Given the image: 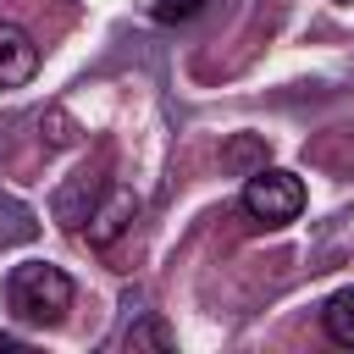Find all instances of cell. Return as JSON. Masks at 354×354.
I'll list each match as a JSON object with an SVG mask.
<instances>
[{
  "label": "cell",
  "mask_w": 354,
  "mask_h": 354,
  "mask_svg": "<svg viewBox=\"0 0 354 354\" xmlns=\"http://www.w3.org/2000/svg\"><path fill=\"white\" fill-rule=\"evenodd\" d=\"M6 304L22 326H55L72 310V277L44 260H22L6 277Z\"/></svg>",
  "instance_id": "6da1fadb"
},
{
  "label": "cell",
  "mask_w": 354,
  "mask_h": 354,
  "mask_svg": "<svg viewBox=\"0 0 354 354\" xmlns=\"http://www.w3.org/2000/svg\"><path fill=\"white\" fill-rule=\"evenodd\" d=\"M238 205H243V216L254 227H288L304 210V183L293 171H282V166H260V171H249Z\"/></svg>",
  "instance_id": "7a4b0ae2"
},
{
  "label": "cell",
  "mask_w": 354,
  "mask_h": 354,
  "mask_svg": "<svg viewBox=\"0 0 354 354\" xmlns=\"http://www.w3.org/2000/svg\"><path fill=\"white\" fill-rule=\"evenodd\" d=\"M39 61H44V55H39L33 33L0 17V88H22V83H33V77H39Z\"/></svg>",
  "instance_id": "3957f363"
},
{
  "label": "cell",
  "mask_w": 354,
  "mask_h": 354,
  "mask_svg": "<svg viewBox=\"0 0 354 354\" xmlns=\"http://www.w3.org/2000/svg\"><path fill=\"white\" fill-rule=\"evenodd\" d=\"M133 216H138V199L127 194V188H111L94 210H88V227H83V238L94 243V249H111L127 227H133Z\"/></svg>",
  "instance_id": "277c9868"
},
{
  "label": "cell",
  "mask_w": 354,
  "mask_h": 354,
  "mask_svg": "<svg viewBox=\"0 0 354 354\" xmlns=\"http://www.w3.org/2000/svg\"><path fill=\"white\" fill-rule=\"evenodd\" d=\"M94 194H100V166H83V171L55 194V216H61V227H83V221H88L83 199L94 205Z\"/></svg>",
  "instance_id": "5b68a950"
},
{
  "label": "cell",
  "mask_w": 354,
  "mask_h": 354,
  "mask_svg": "<svg viewBox=\"0 0 354 354\" xmlns=\"http://www.w3.org/2000/svg\"><path fill=\"white\" fill-rule=\"evenodd\" d=\"M321 326H326V337H332L337 348H354V288H343V293H332V299H326Z\"/></svg>",
  "instance_id": "8992f818"
},
{
  "label": "cell",
  "mask_w": 354,
  "mask_h": 354,
  "mask_svg": "<svg viewBox=\"0 0 354 354\" xmlns=\"http://www.w3.org/2000/svg\"><path fill=\"white\" fill-rule=\"evenodd\" d=\"M127 348L138 354V348H177V332L160 321V315H144L133 332H127Z\"/></svg>",
  "instance_id": "52a82bcc"
},
{
  "label": "cell",
  "mask_w": 354,
  "mask_h": 354,
  "mask_svg": "<svg viewBox=\"0 0 354 354\" xmlns=\"http://www.w3.org/2000/svg\"><path fill=\"white\" fill-rule=\"evenodd\" d=\"M210 0H155V22H188V17H199Z\"/></svg>",
  "instance_id": "ba28073f"
},
{
  "label": "cell",
  "mask_w": 354,
  "mask_h": 354,
  "mask_svg": "<svg viewBox=\"0 0 354 354\" xmlns=\"http://www.w3.org/2000/svg\"><path fill=\"white\" fill-rule=\"evenodd\" d=\"M6 348H17V337H11V332H0V354H6Z\"/></svg>",
  "instance_id": "9c48e42d"
}]
</instances>
